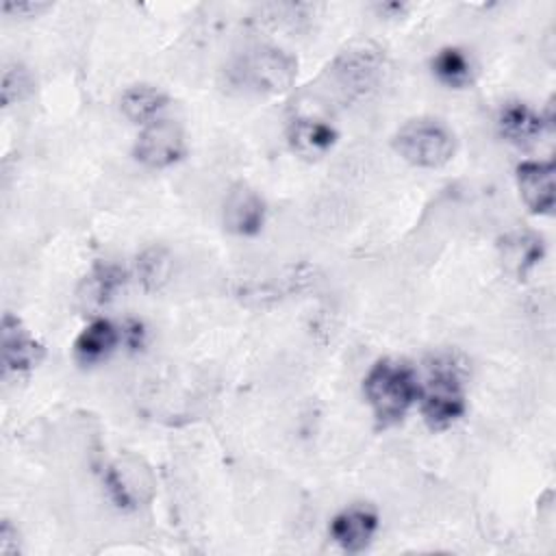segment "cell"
Here are the masks:
<instances>
[{
    "label": "cell",
    "instance_id": "obj_1",
    "mask_svg": "<svg viewBox=\"0 0 556 556\" xmlns=\"http://www.w3.org/2000/svg\"><path fill=\"white\" fill-rule=\"evenodd\" d=\"M363 393L378 426L389 428L404 419L419 397V382L410 365L404 361L380 358L363 378Z\"/></svg>",
    "mask_w": 556,
    "mask_h": 556
},
{
    "label": "cell",
    "instance_id": "obj_2",
    "mask_svg": "<svg viewBox=\"0 0 556 556\" xmlns=\"http://www.w3.org/2000/svg\"><path fill=\"white\" fill-rule=\"evenodd\" d=\"M419 408L430 430H445L456 424L467 408L463 371L454 356H437L428 367V378L419 384Z\"/></svg>",
    "mask_w": 556,
    "mask_h": 556
},
{
    "label": "cell",
    "instance_id": "obj_3",
    "mask_svg": "<svg viewBox=\"0 0 556 556\" xmlns=\"http://www.w3.org/2000/svg\"><path fill=\"white\" fill-rule=\"evenodd\" d=\"M232 83L252 93H282L298 76V61L276 46H256L232 65Z\"/></svg>",
    "mask_w": 556,
    "mask_h": 556
},
{
    "label": "cell",
    "instance_id": "obj_4",
    "mask_svg": "<svg viewBox=\"0 0 556 556\" xmlns=\"http://www.w3.org/2000/svg\"><path fill=\"white\" fill-rule=\"evenodd\" d=\"M393 150L415 167L437 169L452 161L456 137L441 119L417 117L393 135Z\"/></svg>",
    "mask_w": 556,
    "mask_h": 556
},
{
    "label": "cell",
    "instance_id": "obj_5",
    "mask_svg": "<svg viewBox=\"0 0 556 556\" xmlns=\"http://www.w3.org/2000/svg\"><path fill=\"white\" fill-rule=\"evenodd\" d=\"M384 70V52L374 41H356L348 46L328 67L334 89L345 100L365 96L380 80Z\"/></svg>",
    "mask_w": 556,
    "mask_h": 556
},
{
    "label": "cell",
    "instance_id": "obj_6",
    "mask_svg": "<svg viewBox=\"0 0 556 556\" xmlns=\"http://www.w3.org/2000/svg\"><path fill=\"white\" fill-rule=\"evenodd\" d=\"M185 132L172 119H154L139 132L132 154L139 163L163 169L174 165L185 154Z\"/></svg>",
    "mask_w": 556,
    "mask_h": 556
},
{
    "label": "cell",
    "instance_id": "obj_7",
    "mask_svg": "<svg viewBox=\"0 0 556 556\" xmlns=\"http://www.w3.org/2000/svg\"><path fill=\"white\" fill-rule=\"evenodd\" d=\"M2 378H22L30 374L43 358V345L24 328L20 317L4 313L2 317Z\"/></svg>",
    "mask_w": 556,
    "mask_h": 556
},
{
    "label": "cell",
    "instance_id": "obj_8",
    "mask_svg": "<svg viewBox=\"0 0 556 556\" xmlns=\"http://www.w3.org/2000/svg\"><path fill=\"white\" fill-rule=\"evenodd\" d=\"M265 202L245 182H237L224 198V228L239 237H254L265 224Z\"/></svg>",
    "mask_w": 556,
    "mask_h": 556
},
{
    "label": "cell",
    "instance_id": "obj_9",
    "mask_svg": "<svg viewBox=\"0 0 556 556\" xmlns=\"http://www.w3.org/2000/svg\"><path fill=\"white\" fill-rule=\"evenodd\" d=\"M378 530V513L369 504H350L330 521V539L345 552H363Z\"/></svg>",
    "mask_w": 556,
    "mask_h": 556
},
{
    "label": "cell",
    "instance_id": "obj_10",
    "mask_svg": "<svg viewBox=\"0 0 556 556\" xmlns=\"http://www.w3.org/2000/svg\"><path fill=\"white\" fill-rule=\"evenodd\" d=\"M517 189L532 213H552L554 208V161H523L517 165Z\"/></svg>",
    "mask_w": 556,
    "mask_h": 556
},
{
    "label": "cell",
    "instance_id": "obj_11",
    "mask_svg": "<svg viewBox=\"0 0 556 556\" xmlns=\"http://www.w3.org/2000/svg\"><path fill=\"white\" fill-rule=\"evenodd\" d=\"M337 137V130L328 122L315 117H298L287 128V141L291 150L308 161L328 154L334 148Z\"/></svg>",
    "mask_w": 556,
    "mask_h": 556
},
{
    "label": "cell",
    "instance_id": "obj_12",
    "mask_svg": "<svg viewBox=\"0 0 556 556\" xmlns=\"http://www.w3.org/2000/svg\"><path fill=\"white\" fill-rule=\"evenodd\" d=\"M497 130L500 135L515 143V146H528L539 139V135L552 124L541 113L532 111L523 102H506L497 113Z\"/></svg>",
    "mask_w": 556,
    "mask_h": 556
},
{
    "label": "cell",
    "instance_id": "obj_13",
    "mask_svg": "<svg viewBox=\"0 0 556 556\" xmlns=\"http://www.w3.org/2000/svg\"><path fill=\"white\" fill-rule=\"evenodd\" d=\"M119 332L109 319H93L74 341V354L83 365L104 361L117 345Z\"/></svg>",
    "mask_w": 556,
    "mask_h": 556
},
{
    "label": "cell",
    "instance_id": "obj_14",
    "mask_svg": "<svg viewBox=\"0 0 556 556\" xmlns=\"http://www.w3.org/2000/svg\"><path fill=\"white\" fill-rule=\"evenodd\" d=\"M169 98L154 85H132L119 98V109L132 124H150L159 119V113L167 106Z\"/></svg>",
    "mask_w": 556,
    "mask_h": 556
},
{
    "label": "cell",
    "instance_id": "obj_15",
    "mask_svg": "<svg viewBox=\"0 0 556 556\" xmlns=\"http://www.w3.org/2000/svg\"><path fill=\"white\" fill-rule=\"evenodd\" d=\"M500 248L504 265L519 278H526L528 271L543 258V241L532 232H513L502 239Z\"/></svg>",
    "mask_w": 556,
    "mask_h": 556
},
{
    "label": "cell",
    "instance_id": "obj_16",
    "mask_svg": "<svg viewBox=\"0 0 556 556\" xmlns=\"http://www.w3.org/2000/svg\"><path fill=\"white\" fill-rule=\"evenodd\" d=\"M430 67H432V74L437 76V80L452 89H463V87L471 85V80H473L471 59L460 48H452V46L441 48L432 56Z\"/></svg>",
    "mask_w": 556,
    "mask_h": 556
},
{
    "label": "cell",
    "instance_id": "obj_17",
    "mask_svg": "<svg viewBox=\"0 0 556 556\" xmlns=\"http://www.w3.org/2000/svg\"><path fill=\"white\" fill-rule=\"evenodd\" d=\"M126 280V271L115 265V263H98L91 274L85 278V300L89 304H96V306H102L106 304L115 293L117 289L124 285Z\"/></svg>",
    "mask_w": 556,
    "mask_h": 556
},
{
    "label": "cell",
    "instance_id": "obj_18",
    "mask_svg": "<svg viewBox=\"0 0 556 556\" xmlns=\"http://www.w3.org/2000/svg\"><path fill=\"white\" fill-rule=\"evenodd\" d=\"M169 269L172 258L165 248L152 245L137 256V280L146 291H159L167 282Z\"/></svg>",
    "mask_w": 556,
    "mask_h": 556
},
{
    "label": "cell",
    "instance_id": "obj_19",
    "mask_svg": "<svg viewBox=\"0 0 556 556\" xmlns=\"http://www.w3.org/2000/svg\"><path fill=\"white\" fill-rule=\"evenodd\" d=\"M2 106L24 100L33 91V76L20 63H7L2 70Z\"/></svg>",
    "mask_w": 556,
    "mask_h": 556
},
{
    "label": "cell",
    "instance_id": "obj_20",
    "mask_svg": "<svg viewBox=\"0 0 556 556\" xmlns=\"http://www.w3.org/2000/svg\"><path fill=\"white\" fill-rule=\"evenodd\" d=\"M48 9H50L48 2H13V0L2 2V13L9 17H37Z\"/></svg>",
    "mask_w": 556,
    "mask_h": 556
},
{
    "label": "cell",
    "instance_id": "obj_21",
    "mask_svg": "<svg viewBox=\"0 0 556 556\" xmlns=\"http://www.w3.org/2000/svg\"><path fill=\"white\" fill-rule=\"evenodd\" d=\"M17 554H20L17 528L9 519H2V523H0V556H17Z\"/></svg>",
    "mask_w": 556,
    "mask_h": 556
},
{
    "label": "cell",
    "instance_id": "obj_22",
    "mask_svg": "<svg viewBox=\"0 0 556 556\" xmlns=\"http://www.w3.org/2000/svg\"><path fill=\"white\" fill-rule=\"evenodd\" d=\"M124 337H126L130 348H139L143 343V328H141V324L139 321H130L126 326V330H124Z\"/></svg>",
    "mask_w": 556,
    "mask_h": 556
}]
</instances>
